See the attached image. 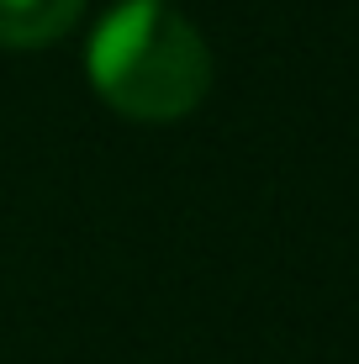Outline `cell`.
Listing matches in <instances>:
<instances>
[{"mask_svg":"<svg viewBox=\"0 0 359 364\" xmlns=\"http://www.w3.org/2000/svg\"><path fill=\"white\" fill-rule=\"evenodd\" d=\"M85 0H0V48H48L80 21Z\"/></svg>","mask_w":359,"mask_h":364,"instance_id":"cell-2","label":"cell"},{"mask_svg":"<svg viewBox=\"0 0 359 364\" xmlns=\"http://www.w3.org/2000/svg\"><path fill=\"white\" fill-rule=\"evenodd\" d=\"M90 85L132 122H180L212 90V48L169 0H122L90 37Z\"/></svg>","mask_w":359,"mask_h":364,"instance_id":"cell-1","label":"cell"}]
</instances>
